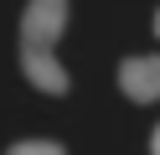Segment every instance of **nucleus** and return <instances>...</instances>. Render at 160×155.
Instances as JSON below:
<instances>
[{"mask_svg": "<svg viewBox=\"0 0 160 155\" xmlns=\"http://www.w3.org/2000/svg\"><path fill=\"white\" fill-rule=\"evenodd\" d=\"M62 31H67V0H26L21 47H57Z\"/></svg>", "mask_w": 160, "mask_h": 155, "instance_id": "1", "label": "nucleus"}, {"mask_svg": "<svg viewBox=\"0 0 160 155\" xmlns=\"http://www.w3.org/2000/svg\"><path fill=\"white\" fill-rule=\"evenodd\" d=\"M21 72H26V83H31V88L57 93V98L72 88V72L57 62V52H52V47H21Z\"/></svg>", "mask_w": 160, "mask_h": 155, "instance_id": "2", "label": "nucleus"}, {"mask_svg": "<svg viewBox=\"0 0 160 155\" xmlns=\"http://www.w3.org/2000/svg\"><path fill=\"white\" fill-rule=\"evenodd\" d=\"M119 93L129 103H155L160 98V57H124L119 62Z\"/></svg>", "mask_w": 160, "mask_h": 155, "instance_id": "3", "label": "nucleus"}, {"mask_svg": "<svg viewBox=\"0 0 160 155\" xmlns=\"http://www.w3.org/2000/svg\"><path fill=\"white\" fill-rule=\"evenodd\" d=\"M5 155H67V150H62L57 140H16Z\"/></svg>", "mask_w": 160, "mask_h": 155, "instance_id": "4", "label": "nucleus"}, {"mask_svg": "<svg viewBox=\"0 0 160 155\" xmlns=\"http://www.w3.org/2000/svg\"><path fill=\"white\" fill-rule=\"evenodd\" d=\"M150 155H160V124H155V134H150Z\"/></svg>", "mask_w": 160, "mask_h": 155, "instance_id": "5", "label": "nucleus"}, {"mask_svg": "<svg viewBox=\"0 0 160 155\" xmlns=\"http://www.w3.org/2000/svg\"><path fill=\"white\" fill-rule=\"evenodd\" d=\"M155 36H160V10H155Z\"/></svg>", "mask_w": 160, "mask_h": 155, "instance_id": "6", "label": "nucleus"}]
</instances>
